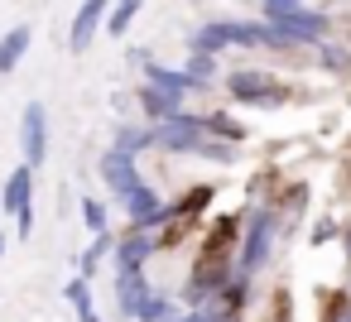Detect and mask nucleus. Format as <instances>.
Wrapping results in <instances>:
<instances>
[{
  "mask_svg": "<svg viewBox=\"0 0 351 322\" xmlns=\"http://www.w3.org/2000/svg\"><path fill=\"white\" fill-rule=\"evenodd\" d=\"M226 97L241 101V106H279L289 92H284L274 77H265L260 68H241V73L226 77Z\"/></svg>",
  "mask_w": 351,
  "mask_h": 322,
  "instance_id": "obj_2",
  "label": "nucleus"
},
{
  "mask_svg": "<svg viewBox=\"0 0 351 322\" xmlns=\"http://www.w3.org/2000/svg\"><path fill=\"white\" fill-rule=\"evenodd\" d=\"M121 207H125V216H130V231H154V226L169 221V202H164L149 183H140L130 197H121Z\"/></svg>",
  "mask_w": 351,
  "mask_h": 322,
  "instance_id": "obj_5",
  "label": "nucleus"
},
{
  "mask_svg": "<svg viewBox=\"0 0 351 322\" xmlns=\"http://www.w3.org/2000/svg\"><path fill=\"white\" fill-rule=\"evenodd\" d=\"M0 255H5V231H0Z\"/></svg>",
  "mask_w": 351,
  "mask_h": 322,
  "instance_id": "obj_26",
  "label": "nucleus"
},
{
  "mask_svg": "<svg viewBox=\"0 0 351 322\" xmlns=\"http://www.w3.org/2000/svg\"><path fill=\"white\" fill-rule=\"evenodd\" d=\"M101 183L111 188V197H130L145 178H140V169H135V159H130V154L106 149V154H101Z\"/></svg>",
  "mask_w": 351,
  "mask_h": 322,
  "instance_id": "obj_7",
  "label": "nucleus"
},
{
  "mask_svg": "<svg viewBox=\"0 0 351 322\" xmlns=\"http://www.w3.org/2000/svg\"><path fill=\"white\" fill-rule=\"evenodd\" d=\"M130 58H140V63H145V82H149V87H164V92H173V97H193V92H202L188 73L164 68V63H154L149 53H130Z\"/></svg>",
  "mask_w": 351,
  "mask_h": 322,
  "instance_id": "obj_10",
  "label": "nucleus"
},
{
  "mask_svg": "<svg viewBox=\"0 0 351 322\" xmlns=\"http://www.w3.org/2000/svg\"><path fill=\"white\" fill-rule=\"evenodd\" d=\"M346 269H351V226H346Z\"/></svg>",
  "mask_w": 351,
  "mask_h": 322,
  "instance_id": "obj_25",
  "label": "nucleus"
},
{
  "mask_svg": "<svg viewBox=\"0 0 351 322\" xmlns=\"http://www.w3.org/2000/svg\"><path fill=\"white\" fill-rule=\"evenodd\" d=\"M173 317H178V308H173V298L164 288H149L140 312H135V322H173Z\"/></svg>",
  "mask_w": 351,
  "mask_h": 322,
  "instance_id": "obj_14",
  "label": "nucleus"
},
{
  "mask_svg": "<svg viewBox=\"0 0 351 322\" xmlns=\"http://www.w3.org/2000/svg\"><path fill=\"white\" fill-rule=\"evenodd\" d=\"M63 293H68V303H73V312H77V317L87 322V317H92V284H87V274H77V279H68V288H63Z\"/></svg>",
  "mask_w": 351,
  "mask_h": 322,
  "instance_id": "obj_19",
  "label": "nucleus"
},
{
  "mask_svg": "<svg viewBox=\"0 0 351 322\" xmlns=\"http://www.w3.org/2000/svg\"><path fill=\"white\" fill-rule=\"evenodd\" d=\"M111 149H121V154H140V149H154V130H135V125H121L116 135H111Z\"/></svg>",
  "mask_w": 351,
  "mask_h": 322,
  "instance_id": "obj_16",
  "label": "nucleus"
},
{
  "mask_svg": "<svg viewBox=\"0 0 351 322\" xmlns=\"http://www.w3.org/2000/svg\"><path fill=\"white\" fill-rule=\"evenodd\" d=\"M260 5H265V15H274V10H298L303 0H260Z\"/></svg>",
  "mask_w": 351,
  "mask_h": 322,
  "instance_id": "obj_23",
  "label": "nucleus"
},
{
  "mask_svg": "<svg viewBox=\"0 0 351 322\" xmlns=\"http://www.w3.org/2000/svg\"><path fill=\"white\" fill-rule=\"evenodd\" d=\"M29 39H34V29H29V25H15L5 39H0V77L20 68V58L29 53Z\"/></svg>",
  "mask_w": 351,
  "mask_h": 322,
  "instance_id": "obj_13",
  "label": "nucleus"
},
{
  "mask_svg": "<svg viewBox=\"0 0 351 322\" xmlns=\"http://www.w3.org/2000/svg\"><path fill=\"white\" fill-rule=\"evenodd\" d=\"M82 221L92 226V236H101V231H111V216H106V207H101L97 197H82Z\"/></svg>",
  "mask_w": 351,
  "mask_h": 322,
  "instance_id": "obj_21",
  "label": "nucleus"
},
{
  "mask_svg": "<svg viewBox=\"0 0 351 322\" xmlns=\"http://www.w3.org/2000/svg\"><path fill=\"white\" fill-rule=\"evenodd\" d=\"M106 15H111V0H82L77 15H73V29H68V49L73 53H87L97 29H106Z\"/></svg>",
  "mask_w": 351,
  "mask_h": 322,
  "instance_id": "obj_6",
  "label": "nucleus"
},
{
  "mask_svg": "<svg viewBox=\"0 0 351 322\" xmlns=\"http://www.w3.org/2000/svg\"><path fill=\"white\" fill-rule=\"evenodd\" d=\"M183 73H188V77H193V82H197V87H207V82H212V77H217V53H193V58H188V68H183Z\"/></svg>",
  "mask_w": 351,
  "mask_h": 322,
  "instance_id": "obj_20",
  "label": "nucleus"
},
{
  "mask_svg": "<svg viewBox=\"0 0 351 322\" xmlns=\"http://www.w3.org/2000/svg\"><path fill=\"white\" fill-rule=\"evenodd\" d=\"M87 322H101V317H97V312H92V317H87Z\"/></svg>",
  "mask_w": 351,
  "mask_h": 322,
  "instance_id": "obj_27",
  "label": "nucleus"
},
{
  "mask_svg": "<svg viewBox=\"0 0 351 322\" xmlns=\"http://www.w3.org/2000/svg\"><path fill=\"white\" fill-rule=\"evenodd\" d=\"M173 322H231V317H221V312H212V308H188V312H178Z\"/></svg>",
  "mask_w": 351,
  "mask_h": 322,
  "instance_id": "obj_22",
  "label": "nucleus"
},
{
  "mask_svg": "<svg viewBox=\"0 0 351 322\" xmlns=\"http://www.w3.org/2000/svg\"><path fill=\"white\" fill-rule=\"evenodd\" d=\"M274 231H279V212L274 207H255L245 216V236H241V250H236V274L241 279H255L269 255H274Z\"/></svg>",
  "mask_w": 351,
  "mask_h": 322,
  "instance_id": "obj_1",
  "label": "nucleus"
},
{
  "mask_svg": "<svg viewBox=\"0 0 351 322\" xmlns=\"http://www.w3.org/2000/svg\"><path fill=\"white\" fill-rule=\"evenodd\" d=\"M20 149H25L29 169H44V159H49V111H44V101H29L20 111Z\"/></svg>",
  "mask_w": 351,
  "mask_h": 322,
  "instance_id": "obj_4",
  "label": "nucleus"
},
{
  "mask_svg": "<svg viewBox=\"0 0 351 322\" xmlns=\"http://www.w3.org/2000/svg\"><path fill=\"white\" fill-rule=\"evenodd\" d=\"M207 202H212V188H207V183H197L188 197H178V202L169 207V221H197Z\"/></svg>",
  "mask_w": 351,
  "mask_h": 322,
  "instance_id": "obj_15",
  "label": "nucleus"
},
{
  "mask_svg": "<svg viewBox=\"0 0 351 322\" xmlns=\"http://www.w3.org/2000/svg\"><path fill=\"white\" fill-rule=\"evenodd\" d=\"M0 207H5L10 216H25V212L34 207V169H29V164H20V169L5 178V188H0Z\"/></svg>",
  "mask_w": 351,
  "mask_h": 322,
  "instance_id": "obj_9",
  "label": "nucleus"
},
{
  "mask_svg": "<svg viewBox=\"0 0 351 322\" xmlns=\"http://www.w3.org/2000/svg\"><path fill=\"white\" fill-rule=\"evenodd\" d=\"M106 255H116V236H111V231L92 236V245H87V250H82V260H77V274H92Z\"/></svg>",
  "mask_w": 351,
  "mask_h": 322,
  "instance_id": "obj_17",
  "label": "nucleus"
},
{
  "mask_svg": "<svg viewBox=\"0 0 351 322\" xmlns=\"http://www.w3.org/2000/svg\"><path fill=\"white\" fill-rule=\"evenodd\" d=\"M332 236H337V221H322V226L313 231V240H332Z\"/></svg>",
  "mask_w": 351,
  "mask_h": 322,
  "instance_id": "obj_24",
  "label": "nucleus"
},
{
  "mask_svg": "<svg viewBox=\"0 0 351 322\" xmlns=\"http://www.w3.org/2000/svg\"><path fill=\"white\" fill-rule=\"evenodd\" d=\"M279 34H289L298 49L303 44H317V39H327V15H317V10H308V5H298V10H274V15H265Z\"/></svg>",
  "mask_w": 351,
  "mask_h": 322,
  "instance_id": "obj_3",
  "label": "nucleus"
},
{
  "mask_svg": "<svg viewBox=\"0 0 351 322\" xmlns=\"http://www.w3.org/2000/svg\"><path fill=\"white\" fill-rule=\"evenodd\" d=\"M159 250V240L149 236V231H130V236H121L116 240V264H140L145 269V260Z\"/></svg>",
  "mask_w": 351,
  "mask_h": 322,
  "instance_id": "obj_12",
  "label": "nucleus"
},
{
  "mask_svg": "<svg viewBox=\"0 0 351 322\" xmlns=\"http://www.w3.org/2000/svg\"><path fill=\"white\" fill-rule=\"evenodd\" d=\"M140 5H145V0H116V5H111V15H106V34H111V39H121V34L135 25Z\"/></svg>",
  "mask_w": 351,
  "mask_h": 322,
  "instance_id": "obj_18",
  "label": "nucleus"
},
{
  "mask_svg": "<svg viewBox=\"0 0 351 322\" xmlns=\"http://www.w3.org/2000/svg\"><path fill=\"white\" fill-rule=\"evenodd\" d=\"M140 111L149 116V125H164V121L183 116V97H173V92L149 87V82H145V92H140Z\"/></svg>",
  "mask_w": 351,
  "mask_h": 322,
  "instance_id": "obj_11",
  "label": "nucleus"
},
{
  "mask_svg": "<svg viewBox=\"0 0 351 322\" xmlns=\"http://www.w3.org/2000/svg\"><path fill=\"white\" fill-rule=\"evenodd\" d=\"M145 293H149L145 269H140V264H116V308H121L130 322H135V312H140Z\"/></svg>",
  "mask_w": 351,
  "mask_h": 322,
  "instance_id": "obj_8",
  "label": "nucleus"
}]
</instances>
